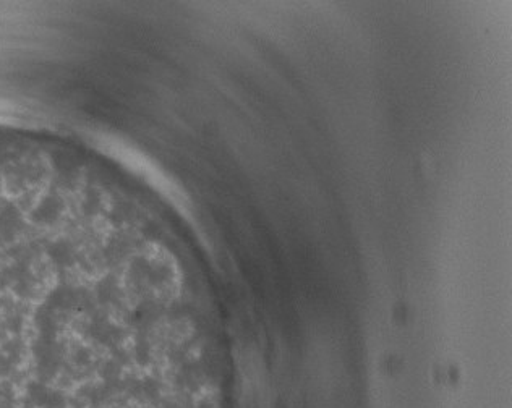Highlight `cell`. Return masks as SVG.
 I'll use <instances>...</instances> for the list:
<instances>
[{
  "label": "cell",
  "instance_id": "1",
  "mask_svg": "<svg viewBox=\"0 0 512 408\" xmlns=\"http://www.w3.org/2000/svg\"><path fill=\"white\" fill-rule=\"evenodd\" d=\"M67 224L0 208V408H78V282Z\"/></svg>",
  "mask_w": 512,
  "mask_h": 408
}]
</instances>
